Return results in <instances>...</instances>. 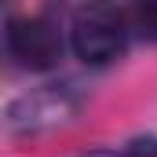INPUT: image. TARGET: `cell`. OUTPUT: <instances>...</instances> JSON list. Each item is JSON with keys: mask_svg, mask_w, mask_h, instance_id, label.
Masks as SVG:
<instances>
[{"mask_svg": "<svg viewBox=\"0 0 157 157\" xmlns=\"http://www.w3.org/2000/svg\"><path fill=\"white\" fill-rule=\"evenodd\" d=\"M128 22L143 40H157V0H135Z\"/></svg>", "mask_w": 157, "mask_h": 157, "instance_id": "obj_3", "label": "cell"}, {"mask_svg": "<svg viewBox=\"0 0 157 157\" xmlns=\"http://www.w3.org/2000/svg\"><path fill=\"white\" fill-rule=\"evenodd\" d=\"M88 157H117V154H88Z\"/></svg>", "mask_w": 157, "mask_h": 157, "instance_id": "obj_5", "label": "cell"}, {"mask_svg": "<svg viewBox=\"0 0 157 157\" xmlns=\"http://www.w3.org/2000/svg\"><path fill=\"white\" fill-rule=\"evenodd\" d=\"M128 33H132V22L128 15L110 7V4H88L73 15V26H70V44L77 51L80 62L88 66H110L117 62L128 48Z\"/></svg>", "mask_w": 157, "mask_h": 157, "instance_id": "obj_1", "label": "cell"}, {"mask_svg": "<svg viewBox=\"0 0 157 157\" xmlns=\"http://www.w3.org/2000/svg\"><path fill=\"white\" fill-rule=\"evenodd\" d=\"M7 55L22 70H51L62 55V40L55 22L40 15H15L7 18Z\"/></svg>", "mask_w": 157, "mask_h": 157, "instance_id": "obj_2", "label": "cell"}, {"mask_svg": "<svg viewBox=\"0 0 157 157\" xmlns=\"http://www.w3.org/2000/svg\"><path fill=\"white\" fill-rule=\"evenodd\" d=\"M121 157H157V139H154V135H146V139H132V143L124 146Z\"/></svg>", "mask_w": 157, "mask_h": 157, "instance_id": "obj_4", "label": "cell"}]
</instances>
